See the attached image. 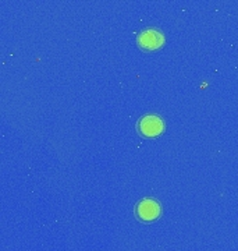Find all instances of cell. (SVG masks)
<instances>
[{
    "instance_id": "1",
    "label": "cell",
    "mask_w": 238,
    "mask_h": 251,
    "mask_svg": "<svg viewBox=\"0 0 238 251\" xmlns=\"http://www.w3.org/2000/svg\"><path fill=\"white\" fill-rule=\"evenodd\" d=\"M138 130L143 137H148V138L158 137L165 130V122L162 117L156 116V115H146L140 120Z\"/></svg>"
},
{
    "instance_id": "2",
    "label": "cell",
    "mask_w": 238,
    "mask_h": 251,
    "mask_svg": "<svg viewBox=\"0 0 238 251\" xmlns=\"http://www.w3.org/2000/svg\"><path fill=\"white\" fill-rule=\"evenodd\" d=\"M135 214L142 222H153L160 215V205L153 198H145L137 204Z\"/></svg>"
},
{
    "instance_id": "3",
    "label": "cell",
    "mask_w": 238,
    "mask_h": 251,
    "mask_svg": "<svg viewBox=\"0 0 238 251\" xmlns=\"http://www.w3.org/2000/svg\"><path fill=\"white\" fill-rule=\"evenodd\" d=\"M165 44V35L156 29H145L138 35V45L145 50L158 49Z\"/></svg>"
}]
</instances>
